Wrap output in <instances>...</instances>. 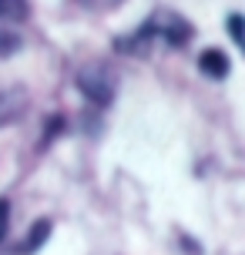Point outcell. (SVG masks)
Returning a JSON list of instances; mask_svg holds the SVG:
<instances>
[{
	"mask_svg": "<svg viewBox=\"0 0 245 255\" xmlns=\"http://www.w3.org/2000/svg\"><path fill=\"white\" fill-rule=\"evenodd\" d=\"M195 37V27L171 10H158L144 20L134 34L115 40L121 54H134V57H155L158 51H181L188 47Z\"/></svg>",
	"mask_w": 245,
	"mask_h": 255,
	"instance_id": "obj_1",
	"label": "cell"
},
{
	"mask_svg": "<svg viewBox=\"0 0 245 255\" xmlns=\"http://www.w3.org/2000/svg\"><path fill=\"white\" fill-rule=\"evenodd\" d=\"M74 84L94 108H108L115 101V91H118V71L108 61H88L78 67Z\"/></svg>",
	"mask_w": 245,
	"mask_h": 255,
	"instance_id": "obj_2",
	"label": "cell"
},
{
	"mask_svg": "<svg viewBox=\"0 0 245 255\" xmlns=\"http://www.w3.org/2000/svg\"><path fill=\"white\" fill-rule=\"evenodd\" d=\"M27 108V88L24 84H7L0 88V128L13 125L17 118L24 115Z\"/></svg>",
	"mask_w": 245,
	"mask_h": 255,
	"instance_id": "obj_3",
	"label": "cell"
},
{
	"mask_svg": "<svg viewBox=\"0 0 245 255\" xmlns=\"http://www.w3.org/2000/svg\"><path fill=\"white\" fill-rule=\"evenodd\" d=\"M198 71H202L205 77H212V81H225V77H229V71H232V64H229L225 51L208 47V51L198 54Z\"/></svg>",
	"mask_w": 245,
	"mask_h": 255,
	"instance_id": "obj_4",
	"label": "cell"
},
{
	"mask_svg": "<svg viewBox=\"0 0 245 255\" xmlns=\"http://www.w3.org/2000/svg\"><path fill=\"white\" fill-rule=\"evenodd\" d=\"M30 3L27 0H0V30H13L17 24H24Z\"/></svg>",
	"mask_w": 245,
	"mask_h": 255,
	"instance_id": "obj_5",
	"label": "cell"
},
{
	"mask_svg": "<svg viewBox=\"0 0 245 255\" xmlns=\"http://www.w3.org/2000/svg\"><path fill=\"white\" fill-rule=\"evenodd\" d=\"M51 218H37V222H34V229L27 232V239L24 242H20V249H17V255H34L40 249V245L47 242V235H51Z\"/></svg>",
	"mask_w": 245,
	"mask_h": 255,
	"instance_id": "obj_6",
	"label": "cell"
},
{
	"mask_svg": "<svg viewBox=\"0 0 245 255\" xmlns=\"http://www.w3.org/2000/svg\"><path fill=\"white\" fill-rule=\"evenodd\" d=\"M74 3L88 13H111V10H118L124 0H74Z\"/></svg>",
	"mask_w": 245,
	"mask_h": 255,
	"instance_id": "obj_7",
	"label": "cell"
},
{
	"mask_svg": "<svg viewBox=\"0 0 245 255\" xmlns=\"http://www.w3.org/2000/svg\"><path fill=\"white\" fill-rule=\"evenodd\" d=\"M229 37L239 44V51L245 54V13H229Z\"/></svg>",
	"mask_w": 245,
	"mask_h": 255,
	"instance_id": "obj_8",
	"label": "cell"
},
{
	"mask_svg": "<svg viewBox=\"0 0 245 255\" xmlns=\"http://www.w3.org/2000/svg\"><path fill=\"white\" fill-rule=\"evenodd\" d=\"M17 47H20V37H17V30H0V57H10Z\"/></svg>",
	"mask_w": 245,
	"mask_h": 255,
	"instance_id": "obj_9",
	"label": "cell"
},
{
	"mask_svg": "<svg viewBox=\"0 0 245 255\" xmlns=\"http://www.w3.org/2000/svg\"><path fill=\"white\" fill-rule=\"evenodd\" d=\"M7 229H10V202L0 198V242L7 239Z\"/></svg>",
	"mask_w": 245,
	"mask_h": 255,
	"instance_id": "obj_10",
	"label": "cell"
}]
</instances>
